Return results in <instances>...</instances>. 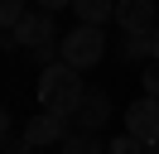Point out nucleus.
I'll return each mask as SVG.
<instances>
[{"label":"nucleus","mask_w":159,"mask_h":154,"mask_svg":"<svg viewBox=\"0 0 159 154\" xmlns=\"http://www.w3.org/2000/svg\"><path fill=\"white\" fill-rule=\"evenodd\" d=\"M34 92H39V106H43L48 116L72 120L77 106H82V96H87V87H82V72H72L68 63H58V67H48V72H39Z\"/></svg>","instance_id":"f257e3e1"},{"label":"nucleus","mask_w":159,"mask_h":154,"mask_svg":"<svg viewBox=\"0 0 159 154\" xmlns=\"http://www.w3.org/2000/svg\"><path fill=\"white\" fill-rule=\"evenodd\" d=\"M106 58V29H87V24H72L63 34V63L72 72H92V67Z\"/></svg>","instance_id":"f03ea898"},{"label":"nucleus","mask_w":159,"mask_h":154,"mask_svg":"<svg viewBox=\"0 0 159 154\" xmlns=\"http://www.w3.org/2000/svg\"><path fill=\"white\" fill-rule=\"evenodd\" d=\"M48 43H63V34H58V24H53V15L48 10H29L24 15V24L15 29V34H5V48H48Z\"/></svg>","instance_id":"7ed1b4c3"},{"label":"nucleus","mask_w":159,"mask_h":154,"mask_svg":"<svg viewBox=\"0 0 159 154\" xmlns=\"http://www.w3.org/2000/svg\"><path fill=\"white\" fill-rule=\"evenodd\" d=\"M24 140H29V149H53V144H68L72 140V120H63V116H48V111H39V116H29L24 120Z\"/></svg>","instance_id":"20e7f679"},{"label":"nucleus","mask_w":159,"mask_h":154,"mask_svg":"<svg viewBox=\"0 0 159 154\" xmlns=\"http://www.w3.org/2000/svg\"><path fill=\"white\" fill-rule=\"evenodd\" d=\"M125 135H130V140H140L145 149H154V144H159V101H154V96L130 101V111H125Z\"/></svg>","instance_id":"39448f33"},{"label":"nucleus","mask_w":159,"mask_h":154,"mask_svg":"<svg viewBox=\"0 0 159 154\" xmlns=\"http://www.w3.org/2000/svg\"><path fill=\"white\" fill-rule=\"evenodd\" d=\"M116 24H120L125 38H145V34L159 29V10H154V0H120L116 5Z\"/></svg>","instance_id":"423d86ee"},{"label":"nucleus","mask_w":159,"mask_h":154,"mask_svg":"<svg viewBox=\"0 0 159 154\" xmlns=\"http://www.w3.org/2000/svg\"><path fill=\"white\" fill-rule=\"evenodd\" d=\"M106 120H111V96H106V92H92V87H87V96H82L77 116H72V135H97Z\"/></svg>","instance_id":"0eeeda50"},{"label":"nucleus","mask_w":159,"mask_h":154,"mask_svg":"<svg viewBox=\"0 0 159 154\" xmlns=\"http://www.w3.org/2000/svg\"><path fill=\"white\" fill-rule=\"evenodd\" d=\"M72 15L87 29H106L111 19H116V5H106V0H72Z\"/></svg>","instance_id":"6e6552de"},{"label":"nucleus","mask_w":159,"mask_h":154,"mask_svg":"<svg viewBox=\"0 0 159 154\" xmlns=\"http://www.w3.org/2000/svg\"><path fill=\"white\" fill-rule=\"evenodd\" d=\"M120 58H125V63H154V53H149V34L145 38H120Z\"/></svg>","instance_id":"1a4fd4ad"},{"label":"nucleus","mask_w":159,"mask_h":154,"mask_svg":"<svg viewBox=\"0 0 159 154\" xmlns=\"http://www.w3.org/2000/svg\"><path fill=\"white\" fill-rule=\"evenodd\" d=\"M24 15H29L24 0H5V5H0V24H5V34H15V29L24 24Z\"/></svg>","instance_id":"9d476101"},{"label":"nucleus","mask_w":159,"mask_h":154,"mask_svg":"<svg viewBox=\"0 0 159 154\" xmlns=\"http://www.w3.org/2000/svg\"><path fill=\"white\" fill-rule=\"evenodd\" d=\"M63 154H106V144H101L97 135H72V140L63 144Z\"/></svg>","instance_id":"9b49d317"},{"label":"nucleus","mask_w":159,"mask_h":154,"mask_svg":"<svg viewBox=\"0 0 159 154\" xmlns=\"http://www.w3.org/2000/svg\"><path fill=\"white\" fill-rule=\"evenodd\" d=\"M0 125H5V154H29V140L15 130V120H10V116H5Z\"/></svg>","instance_id":"f8f14e48"},{"label":"nucleus","mask_w":159,"mask_h":154,"mask_svg":"<svg viewBox=\"0 0 159 154\" xmlns=\"http://www.w3.org/2000/svg\"><path fill=\"white\" fill-rule=\"evenodd\" d=\"M106 154H149L140 140H130V135H116V140L106 144Z\"/></svg>","instance_id":"ddd939ff"},{"label":"nucleus","mask_w":159,"mask_h":154,"mask_svg":"<svg viewBox=\"0 0 159 154\" xmlns=\"http://www.w3.org/2000/svg\"><path fill=\"white\" fill-rule=\"evenodd\" d=\"M145 96H154V101H159V63L145 67Z\"/></svg>","instance_id":"4468645a"},{"label":"nucleus","mask_w":159,"mask_h":154,"mask_svg":"<svg viewBox=\"0 0 159 154\" xmlns=\"http://www.w3.org/2000/svg\"><path fill=\"white\" fill-rule=\"evenodd\" d=\"M149 53H154V63H159V29L149 34Z\"/></svg>","instance_id":"2eb2a0df"},{"label":"nucleus","mask_w":159,"mask_h":154,"mask_svg":"<svg viewBox=\"0 0 159 154\" xmlns=\"http://www.w3.org/2000/svg\"><path fill=\"white\" fill-rule=\"evenodd\" d=\"M149 154H159V144H154V149H149Z\"/></svg>","instance_id":"dca6fc26"}]
</instances>
